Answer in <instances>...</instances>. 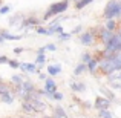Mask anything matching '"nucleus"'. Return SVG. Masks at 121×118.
I'll return each instance as SVG.
<instances>
[{
	"label": "nucleus",
	"mask_w": 121,
	"mask_h": 118,
	"mask_svg": "<svg viewBox=\"0 0 121 118\" xmlns=\"http://www.w3.org/2000/svg\"><path fill=\"white\" fill-rule=\"evenodd\" d=\"M101 74L109 75L115 71H121V52H115V54H107L100 60L98 65Z\"/></svg>",
	"instance_id": "obj_1"
},
{
	"label": "nucleus",
	"mask_w": 121,
	"mask_h": 118,
	"mask_svg": "<svg viewBox=\"0 0 121 118\" xmlns=\"http://www.w3.org/2000/svg\"><path fill=\"white\" fill-rule=\"evenodd\" d=\"M69 3H71V0H60V2L52 3V5L46 9V12H44L43 22L49 20V17H55V15H60V14H63V12H66L69 9Z\"/></svg>",
	"instance_id": "obj_2"
},
{
	"label": "nucleus",
	"mask_w": 121,
	"mask_h": 118,
	"mask_svg": "<svg viewBox=\"0 0 121 118\" xmlns=\"http://www.w3.org/2000/svg\"><path fill=\"white\" fill-rule=\"evenodd\" d=\"M103 17L106 20L121 17V0H109L103 11Z\"/></svg>",
	"instance_id": "obj_3"
},
{
	"label": "nucleus",
	"mask_w": 121,
	"mask_h": 118,
	"mask_svg": "<svg viewBox=\"0 0 121 118\" xmlns=\"http://www.w3.org/2000/svg\"><path fill=\"white\" fill-rule=\"evenodd\" d=\"M121 52V29L118 32H113V37L109 40V43L104 44V51L101 52V55H107V54H115Z\"/></svg>",
	"instance_id": "obj_4"
},
{
	"label": "nucleus",
	"mask_w": 121,
	"mask_h": 118,
	"mask_svg": "<svg viewBox=\"0 0 121 118\" xmlns=\"http://www.w3.org/2000/svg\"><path fill=\"white\" fill-rule=\"evenodd\" d=\"M0 100L2 103H6V104H12L15 100V95L8 86H5L3 83H0Z\"/></svg>",
	"instance_id": "obj_5"
},
{
	"label": "nucleus",
	"mask_w": 121,
	"mask_h": 118,
	"mask_svg": "<svg viewBox=\"0 0 121 118\" xmlns=\"http://www.w3.org/2000/svg\"><path fill=\"white\" fill-rule=\"evenodd\" d=\"M107 77V86L112 89H121V71H115Z\"/></svg>",
	"instance_id": "obj_6"
},
{
	"label": "nucleus",
	"mask_w": 121,
	"mask_h": 118,
	"mask_svg": "<svg viewBox=\"0 0 121 118\" xmlns=\"http://www.w3.org/2000/svg\"><path fill=\"white\" fill-rule=\"evenodd\" d=\"M80 43L83 46H94L95 43V34L91 32V31H86V32H81L80 34Z\"/></svg>",
	"instance_id": "obj_7"
},
{
	"label": "nucleus",
	"mask_w": 121,
	"mask_h": 118,
	"mask_svg": "<svg viewBox=\"0 0 121 118\" xmlns=\"http://www.w3.org/2000/svg\"><path fill=\"white\" fill-rule=\"evenodd\" d=\"M43 23V18H37V17H25V20H23V23H22V26H20V29H25V28H31V26H40V25Z\"/></svg>",
	"instance_id": "obj_8"
},
{
	"label": "nucleus",
	"mask_w": 121,
	"mask_h": 118,
	"mask_svg": "<svg viewBox=\"0 0 121 118\" xmlns=\"http://www.w3.org/2000/svg\"><path fill=\"white\" fill-rule=\"evenodd\" d=\"M94 107L98 109V110L109 109L110 107V100L107 97H97V100H95V103H94Z\"/></svg>",
	"instance_id": "obj_9"
},
{
	"label": "nucleus",
	"mask_w": 121,
	"mask_h": 118,
	"mask_svg": "<svg viewBox=\"0 0 121 118\" xmlns=\"http://www.w3.org/2000/svg\"><path fill=\"white\" fill-rule=\"evenodd\" d=\"M23 20H25V15L22 14V12H17L15 15H12L11 18H9V26H12V28H18L20 29V26H22V23H23Z\"/></svg>",
	"instance_id": "obj_10"
},
{
	"label": "nucleus",
	"mask_w": 121,
	"mask_h": 118,
	"mask_svg": "<svg viewBox=\"0 0 121 118\" xmlns=\"http://www.w3.org/2000/svg\"><path fill=\"white\" fill-rule=\"evenodd\" d=\"M98 37H100V40H101V43H103V44H107V43H109V40L113 37V32H112V31H109V29H106V28H103V29L100 31V34H98Z\"/></svg>",
	"instance_id": "obj_11"
},
{
	"label": "nucleus",
	"mask_w": 121,
	"mask_h": 118,
	"mask_svg": "<svg viewBox=\"0 0 121 118\" xmlns=\"http://www.w3.org/2000/svg\"><path fill=\"white\" fill-rule=\"evenodd\" d=\"M20 69L26 74H37V63H20Z\"/></svg>",
	"instance_id": "obj_12"
},
{
	"label": "nucleus",
	"mask_w": 121,
	"mask_h": 118,
	"mask_svg": "<svg viewBox=\"0 0 121 118\" xmlns=\"http://www.w3.org/2000/svg\"><path fill=\"white\" fill-rule=\"evenodd\" d=\"M44 91H48V92H51V94H54V92L57 91V83H55V80H54L52 77H48L46 80H44Z\"/></svg>",
	"instance_id": "obj_13"
},
{
	"label": "nucleus",
	"mask_w": 121,
	"mask_h": 118,
	"mask_svg": "<svg viewBox=\"0 0 121 118\" xmlns=\"http://www.w3.org/2000/svg\"><path fill=\"white\" fill-rule=\"evenodd\" d=\"M61 65H58V63H57V65H49L48 66V75H49V77H55V75H60L61 74Z\"/></svg>",
	"instance_id": "obj_14"
},
{
	"label": "nucleus",
	"mask_w": 121,
	"mask_h": 118,
	"mask_svg": "<svg viewBox=\"0 0 121 118\" xmlns=\"http://www.w3.org/2000/svg\"><path fill=\"white\" fill-rule=\"evenodd\" d=\"M0 35L5 40H22L23 39V35H20V34H11L9 31H5V29H0Z\"/></svg>",
	"instance_id": "obj_15"
},
{
	"label": "nucleus",
	"mask_w": 121,
	"mask_h": 118,
	"mask_svg": "<svg viewBox=\"0 0 121 118\" xmlns=\"http://www.w3.org/2000/svg\"><path fill=\"white\" fill-rule=\"evenodd\" d=\"M69 86H71V89L74 92H77V94H83V92L86 91V84L83 81H72Z\"/></svg>",
	"instance_id": "obj_16"
},
{
	"label": "nucleus",
	"mask_w": 121,
	"mask_h": 118,
	"mask_svg": "<svg viewBox=\"0 0 121 118\" xmlns=\"http://www.w3.org/2000/svg\"><path fill=\"white\" fill-rule=\"evenodd\" d=\"M22 87L25 89V92H26V94H31V92H35V91H37L35 84H34L31 80H23V83H22Z\"/></svg>",
	"instance_id": "obj_17"
},
{
	"label": "nucleus",
	"mask_w": 121,
	"mask_h": 118,
	"mask_svg": "<svg viewBox=\"0 0 121 118\" xmlns=\"http://www.w3.org/2000/svg\"><path fill=\"white\" fill-rule=\"evenodd\" d=\"M98 65H100V58H92L91 61L87 63V71L91 72V74H95L98 69Z\"/></svg>",
	"instance_id": "obj_18"
},
{
	"label": "nucleus",
	"mask_w": 121,
	"mask_h": 118,
	"mask_svg": "<svg viewBox=\"0 0 121 118\" xmlns=\"http://www.w3.org/2000/svg\"><path fill=\"white\" fill-rule=\"evenodd\" d=\"M86 71H87V65L83 63V61H80L77 66H75V69H74V75H75V77H78V75H81L83 72H86Z\"/></svg>",
	"instance_id": "obj_19"
},
{
	"label": "nucleus",
	"mask_w": 121,
	"mask_h": 118,
	"mask_svg": "<svg viewBox=\"0 0 121 118\" xmlns=\"http://www.w3.org/2000/svg\"><path fill=\"white\" fill-rule=\"evenodd\" d=\"M22 110H23V112H26V114H35L34 107L31 106V103H29V101H26V100L22 103Z\"/></svg>",
	"instance_id": "obj_20"
},
{
	"label": "nucleus",
	"mask_w": 121,
	"mask_h": 118,
	"mask_svg": "<svg viewBox=\"0 0 121 118\" xmlns=\"http://www.w3.org/2000/svg\"><path fill=\"white\" fill-rule=\"evenodd\" d=\"M104 28H106V29H109V31H112V32H115V29H117V22H115V18H109V20H106Z\"/></svg>",
	"instance_id": "obj_21"
},
{
	"label": "nucleus",
	"mask_w": 121,
	"mask_h": 118,
	"mask_svg": "<svg viewBox=\"0 0 121 118\" xmlns=\"http://www.w3.org/2000/svg\"><path fill=\"white\" fill-rule=\"evenodd\" d=\"M92 2H94V0H80V2L75 3V9H77V11H81L83 8H86L87 5H91Z\"/></svg>",
	"instance_id": "obj_22"
},
{
	"label": "nucleus",
	"mask_w": 121,
	"mask_h": 118,
	"mask_svg": "<svg viewBox=\"0 0 121 118\" xmlns=\"http://www.w3.org/2000/svg\"><path fill=\"white\" fill-rule=\"evenodd\" d=\"M54 115H57L58 118H68V114L65 112V109L60 106H57L55 109H54Z\"/></svg>",
	"instance_id": "obj_23"
},
{
	"label": "nucleus",
	"mask_w": 121,
	"mask_h": 118,
	"mask_svg": "<svg viewBox=\"0 0 121 118\" xmlns=\"http://www.w3.org/2000/svg\"><path fill=\"white\" fill-rule=\"evenodd\" d=\"M23 75H12L11 77V81L14 86H22V83H23Z\"/></svg>",
	"instance_id": "obj_24"
},
{
	"label": "nucleus",
	"mask_w": 121,
	"mask_h": 118,
	"mask_svg": "<svg viewBox=\"0 0 121 118\" xmlns=\"http://www.w3.org/2000/svg\"><path fill=\"white\" fill-rule=\"evenodd\" d=\"M98 117H100V118H113V115L110 114L109 109H101V110H98Z\"/></svg>",
	"instance_id": "obj_25"
},
{
	"label": "nucleus",
	"mask_w": 121,
	"mask_h": 118,
	"mask_svg": "<svg viewBox=\"0 0 121 118\" xmlns=\"http://www.w3.org/2000/svg\"><path fill=\"white\" fill-rule=\"evenodd\" d=\"M35 32L39 34V35H51L49 29H46V28H43L41 25H40V26H35Z\"/></svg>",
	"instance_id": "obj_26"
},
{
	"label": "nucleus",
	"mask_w": 121,
	"mask_h": 118,
	"mask_svg": "<svg viewBox=\"0 0 121 118\" xmlns=\"http://www.w3.org/2000/svg\"><path fill=\"white\" fill-rule=\"evenodd\" d=\"M92 58H94V57H92V54H89V52H83L81 57H80V60H81L83 63H86V65H87V63L91 61Z\"/></svg>",
	"instance_id": "obj_27"
},
{
	"label": "nucleus",
	"mask_w": 121,
	"mask_h": 118,
	"mask_svg": "<svg viewBox=\"0 0 121 118\" xmlns=\"http://www.w3.org/2000/svg\"><path fill=\"white\" fill-rule=\"evenodd\" d=\"M35 63L37 65H44V63H46V55H44V54H37Z\"/></svg>",
	"instance_id": "obj_28"
},
{
	"label": "nucleus",
	"mask_w": 121,
	"mask_h": 118,
	"mask_svg": "<svg viewBox=\"0 0 121 118\" xmlns=\"http://www.w3.org/2000/svg\"><path fill=\"white\" fill-rule=\"evenodd\" d=\"M71 39H72V34L71 32H65V31H63L61 34H58V40L66 41V40H71Z\"/></svg>",
	"instance_id": "obj_29"
},
{
	"label": "nucleus",
	"mask_w": 121,
	"mask_h": 118,
	"mask_svg": "<svg viewBox=\"0 0 121 118\" xmlns=\"http://www.w3.org/2000/svg\"><path fill=\"white\" fill-rule=\"evenodd\" d=\"M8 65H9V68H12V69H20V63H18L17 60H8Z\"/></svg>",
	"instance_id": "obj_30"
},
{
	"label": "nucleus",
	"mask_w": 121,
	"mask_h": 118,
	"mask_svg": "<svg viewBox=\"0 0 121 118\" xmlns=\"http://www.w3.org/2000/svg\"><path fill=\"white\" fill-rule=\"evenodd\" d=\"M100 89H101V91H103V92H104V94H106V97H107V98H109V100H112V101H113V100H115V95H113V94H112V92H110V91H109V89H106V87H100Z\"/></svg>",
	"instance_id": "obj_31"
},
{
	"label": "nucleus",
	"mask_w": 121,
	"mask_h": 118,
	"mask_svg": "<svg viewBox=\"0 0 121 118\" xmlns=\"http://www.w3.org/2000/svg\"><path fill=\"white\" fill-rule=\"evenodd\" d=\"M11 11V6L9 5H3V6H0V14H8V12Z\"/></svg>",
	"instance_id": "obj_32"
},
{
	"label": "nucleus",
	"mask_w": 121,
	"mask_h": 118,
	"mask_svg": "<svg viewBox=\"0 0 121 118\" xmlns=\"http://www.w3.org/2000/svg\"><path fill=\"white\" fill-rule=\"evenodd\" d=\"M63 98H65V95H63L61 92H58V91L54 92V100H55V101H61Z\"/></svg>",
	"instance_id": "obj_33"
},
{
	"label": "nucleus",
	"mask_w": 121,
	"mask_h": 118,
	"mask_svg": "<svg viewBox=\"0 0 121 118\" xmlns=\"http://www.w3.org/2000/svg\"><path fill=\"white\" fill-rule=\"evenodd\" d=\"M81 29H83V26H81V25H78V26H75L74 29L71 31V34H72V35H75V34H81Z\"/></svg>",
	"instance_id": "obj_34"
},
{
	"label": "nucleus",
	"mask_w": 121,
	"mask_h": 118,
	"mask_svg": "<svg viewBox=\"0 0 121 118\" xmlns=\"http://www.w3.org/2000/svg\"><path fill=\"white\" fill-rule=\"evenodd\" d=\"M46 51H51V52L57 51V44H54V43H49V44H46Z\"/></svg>",
	"instance_id": "obj_35"
},
{
	"label": "nucleus",
	"mask_w": 121,
	"mask_h": 118,
	"mask_svg": "<svg viewBox=\"0 0 121 118\" xmlns=\"http://www.w3.org/2000/svg\"><path fill=\"white\" fill-rule=\"evenodd\" d=\"M8 57L6 55H0V65H5V63H8Z\"/></svg>",
	"instance_id": "obj_36"
},
{
	"label": "nucleus",
	"mask_w": 121,
	"mask_h": 118,
	"mask_svg": "<svg viewBox=\"0 0 121 118\" xmlns=\"http://www.w3.org/2000/svg\"><path fill=\"white\" fill-rule=\"evenodd\" d=\"M39 78L41 80V81H44V80L48 78V74H43V72H39Z\"/></svg>",
	"instance_id": "obj_37"
},
{
	"label": "nucleus",
	"mask_w": 121,
	"mask_h": 118,
	"mask_svg": "<svg viewBox=\"0 0 121 118\" xmlns=\"http://www.w3.org/2000/svg\"><path fill=\"white\" fill-rule=\"evenodd\" d=\"M23 48H14V54H22V52H23Z\"/></svg>",
	"instance_id": "obj_38"
},
{
	"label": "nucleus",
	"mask_w": 121,
	"mask_h": 118,
	"mask_svg": "<svg viewBox=\"0 0 121 118\" xmlns=\"http://www.w3.org/2000/svg\"><path fill=\"white\" fill-rule=\"evenodd\" d=\"M46 52V46H41V48H39V51H37V54H44Z\"/></svg>",
	"instance_id": "obj_39"
},
{
	"label": "nucleus",
	"mask_w": 121,
	"mask_h": 118,
	"mask_svg": "<svg viewBox=\"0 0 121 118\" xmlns=\"http://www.w3.org/2000/svg\"><path fill=\"white\" fill-rule=\"evenodd\" d=\"M0 43H2V44H3V43H5V39H3V37H2V35H0Z\"/></svg>",
	"instance_id": "obj_40"
},
{
	"label": "nucleus",
	"mask_w": 121,
	"mask_h": 118,
	"mask_svg": "<svg viewBox=\"0 0 121 118\" xmlns=\"http://www.w3.org/2000/svg\"><path fill=\"white\" fill-rule=\"evenodd\" d=\"M23 118H34V117H29V115H28V117H23Z\"/></svg>",
	"instance_id": "obj_41"
},
{
	"label": "nucleus",
	"mask_w": 121,
	"mask_h": 118,
	"mask_svg": "<svg viewBox=\"0 0 121 118\" xmlns=\"http://www.w3.org/2000/svg\"><path fill=\"white\" fill-rule=\"evenodd\" d=\"M72 2H74V3H77V2H80V0H72Z\"/></svg>",
	"instance_id": "obj_42"
},
{
	"label": "nucleus",
	"mask_w": 121,
	"mask_h": 118,
	"mask_svg": "<svg viewBox=\"0 0 121 118\" xmlns=\"http://www.w3.org/2000/svg\"><path fill=\"white\" fill-rule=\"evenodd\" d=\"M0 83H3V78L2 77H0Z\"/></svg>",
	"instance_id": "obj_43"
},
{
	"label": "nucleus",
	"mask_w": 121,
	"mask_h": 118,
	"mask_svg": "<svg viewBox=\"0 0 121 118\" xmlns=\"http://www.w3.org/2000/svg\"><path fill=\"white\" fill-rule=\"evenodd\" d=\"M51 118H58V117H57V115H54V117H51Z\"/></svg>",
	"instance_id": "obj_44"
},
{
	"label": "nucleus",
	"mask_w": 121,
	"mask_h": 118,
	"mask_svg": "<svg viewBox=\"0 0 121 118\" xmlns=\"http://www.w3.org/2000/svg\"><path fill=\"white\" fill-rule=\"evenodd\" d=\"M43 118H51V117H43Z\"/></svg>",
	"instance_id": "obj_45"
},
{
	"label": "nucleus",
	"mask_w": 121,
	"mask_h": 118,
	"mask_svg": "<svg viewBox=\"0 0 121 118\" xmlns=\"http://www.w3.org/2000/svg\"><path fill=\"white\" fill-rule=\"evenodd\" d=\"M0 3H2V0H0Z\"/></svg>",
	"instance_id": "obj_46"
}]
</instances>
